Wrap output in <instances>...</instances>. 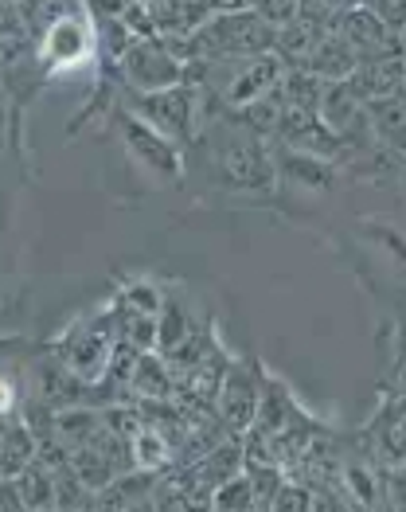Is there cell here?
I'll use <instances>...</instances> for the list:
<instances>
[{
    "mask_svg": "<svg viewBox=\"0 0 406 512\" xmlns=\"http://www.w3.org/2000/svg\"><path fill=\"white\" fill-rule=\"evenodd\" d=\"M364 118L367 129L379 145L403 153V137H406V102L403 94H387V98H371L364 102Z\"/></svg>",
    "mask_w": 406,
    "mask_h": 512,
    "instance_id": "cell-15",
    "label": "cell"
},
{
    "mask_svg": "<svg viewBox=\"0 0 406 512\" xmlns=\"http://www.w3.org/2000/svg\"><path fill=\"white\" fill-rule=\"evenodd\" d=\"M192 145H200L215 180L231 192H270L278 184L270 141L258 137L254 129H246L235 118V110L219 106L215 98L207 106V118Z\"/></svg>",
    "mask_w": 406,
    "mask_h": 512,
    "instance_id": "cell-1",
    "label": "cell"
},
{
    "mask_svg": "<svg viewBox=\"0 0 406 512\" xmlns=\"http://www.w3.org/2000/svg\"><path fill=\"white\" fill-rule=\"evenodd\" d=\"M8 141H12V98H8V90L0 86V157H4Z\"/></svg>",
    "mask_w": 406,
    "mask_h": 512,
    "instance_id": "cell-29",
    "label": "cell"
},
{
    "mask_svg": "<svg viewBox=\"0 0 406 512\" xmlns=\"http://www.w3.org/2000/svg\"><path fill=\"white\" fill-rule=\"evenodd\" d=\"M16 493H20V509H32V512H47L55 509V466L36 454L24 470L12 477Z\"/></svg>",
    "mask_w": 406,
    "mask_h": 512,
    "instance_id": "cell-18",
    "label": "cell"
},
{
    "mask_svg": "<svg viewBox=\"0 0 406 512\" xmlns=\"http://www.w3.org/2000/svg\"><path fill=\"white\" fill-rule=\"evenodd\" d=\"M332 32L348 43L360 59H367V55H387V51H403V32H391L364 4L340 8L336 20H332Z\"/></svg>",
    "mask_w": 406,
    "mask_h": 512,
    "instance_id": "cell-8",
    "label": "cell"
},
{
    "mask_svg": "<svg viewBox=\"0 0 406 512\" xmlns=\"http://www.w3.org/2000/svg\"><path fill=\"white\" fill-rule=\"evenodd\" d=\"M364 8H371L391 32H403V0H375V4H364Z\"/></svg>",
    "mask_w": 406,
    "mask_h": 512,
    "instance_id": "cell-27",
    "label": "cell"
},
{
    "mask_svg": "<svg viewBox=\"0 0 406 512\" xmlns=\"http://www.w3.org/2000/svg\"><path fill=\"white\" fill-rule=\"evenodd\" d=\"M153 481L157 473L149 470H122L94 493V509H145Z\"/></svg>",
    "mask_w": 406,
    "mask_h": 512,
    "instance_id": "cell-16",
    "label": "cell"
},
{
    "mask_svg": "<svg viewBox=\"0 0 406 512\" xmlns=\"http://www.w3.org/2000/svg\"><path fill=\"white\" fill-rule=\"evenodd\" d=\"M278 90H282V98L289 106H301V110H313V114H317L325 79H317V75H309V71H301V67H289V71H282Z\"/></svg>",
    "mask_w": 406,
    "mask_h": 512,
    "instance_id": "cell-22",
    "label": "cell"
},
{
    "mask_svg": "<svg viewBox=\"0 0 406 512\" xmlns=\"http://www.w3.org/2000/svg\"><path fill=\"white\" fill-rule=\"evenodd\" d=\"M250 12H258L266 24H285L289 16H297V0H246Z\"/></svg>",
    "mask_w": 406,
    "mask_h": 512,
    "instance_id": "cell-26",
    "label": "cell"
},
{
    "mask_svg": "<svg viewBox=\"0 0 406 512\" xmlns=\"http://www.w3.org/2000/svg\"><path fill=\"white\" fill-rule=\"evenodd\" d=\"M125 395L133 403H161V399L176 395V372H172V364L164 360L157 348L137 356V364L129 372V384H125Z\"/></svg>",
    "mask_w": 406,
    "mask_h": 512,
    "instance_id": "cell-11",
    "label": "cell"
},
{
    "mask_svg": "<svg viewBox=\"0 0 406 512\" xmlns=\"http://www.w3.org/2000/svg\"><path fill=\"white\" fill-rule=\"evenodd\" d=\"M332 32V28H321V24H313V20H301V16H289L285 24L274 28V55L282 59V67H305V59H309V51L317 47V40Z\"/></svg>",
    "mask_w": 406,
    "mask_h": 512,
    "instance_id": "cell-14",
    "label": "cell"
},
{
    "mask_svg": "<svg viewBox=\"0 0 406 512\" xmlns=\"http://www.w3.org/2000/svg\"><path fill=\"white\" fill-rule=\"evenodd\" d=\"M161 301H164V294L153 282H129L122 294H118V309H122V313H157Z\"/></svg>",
    "mask_w": 406,
    "mask_h": 512,
    "instance_id": "cell-24",
    "label": "cell"
},
{
    "mask_svg": "<svg viewBox=\"0 0 406 512\" xmlns=\"http://www.w3.org/2000/svg\"><path fill=\"white\" fill-rule=\"evenodd\" d=\"M36 51H40V67L47 79L86 67L94 59V51H98L90 8L82 4V8H71L63 16H55L40 36H36Z\"/></svg>",
    "mask_w": 406,
    "mask_h": 512,
    "instance_id": "cell-4",
    "label": "cell"
},
{
    "mask_svg": "<svg viewBox=\"0 0 406 512\" xmlns=\"http://www.w3.org/2000/svg\"><path fill=\"white\" fill-rule=\"evenodd\" d=\"M192 333H196L192 313H188L176 298H168V294H164L161 309H157V344H153V348H157L161 356H172V352L188 341Z\"/></svg>",
    "mask_w": 406,
    "mask_h": 512,
    "instance_id": "cell-20",
    "label": "cell"
},
{
    "mask_svg": "<svg viewBox=\"0 0 406 512\" xmlns=\"http://www.w3.org/2000/svg\"><path fill=\"white\" fill-rule=\"evenodd\" d=\"M403 51H387V55H367L356 63V71L348 75V86L360 102L371 98H387V94H403Z\"/></svg>",
    "mask_w": 406,
    "mask_h": 512,
    "instance_id": "cell-9",
    "label": "cell"
},
{
    "mask_svg": "<svg viewBox=\"0 0 406 512\" xmlns=\"http://www.w3.org/2000/svg\"><path fill=\"white\" fill-rule=\"evenodd\" d=\"M118 348V309L102 313L94 321H82L71 329V337H63L55 348V360L79 380L82 387H94L106 380L110 360Z\"/></svg>",
    "mask_w": 406,
    "mask_h": 512,
    "instance_id": "cell-3",
    "label": "cell"
},
{
    "mask_svg": "<svg viewBox=\"0 0 406 512\" xmlns=\"http://www.w3.org/2000/svg\"><path fill=\"white\" fill-rule=\"evenodd\" d=\"M122 122V141L125 153L141 165L145 172H153L157 180H180L184 176V149H176L168 137H161L153 126H145L137 114L122 110L118 114Z\"/></svg>",
    "mask_w": 406,
    "mask_h": 512,
    "instance_id": "cell-7",
    "label": "cell"
},
{
    "mask_svg": "<svg viewBox=\"0 0 406 512\" xmlns=\"http://www.w3.org/2000/svg\"><path fill=\"white\" fill-rule=\"evenodd\" d=\"M40 454V434L28 419L4 415L0 419V477H16Z\"/></svg>",
    "mask_w": 406,
    "mask_h": 512,
    "instance_id": "cell-12",
    "label": "cell"
},
{
    "mask_svg": "<svg viewBox=\"0 0 406 512\" xmlns=\"http://www.w3.org/2000/svg\"><path fill=\"white\" fill-rule=\"evenodd\" d=\"M270 512H305L313 509V489L309 485H297V481H289L282 477V485L274 489V497H270Z\"/></svg>",
    "mask_w": 406,
    "mask_h": 512,
    "instance_id": "cell-25",
    "label": "cell"
},
{
    "mask_svg": "<svg viewBox=\"0 0 406 512\" xmlns=\"http://www.w3.org/2000/svg\"><path fill=\"white\" fill-rule=\"evenodd\" d=\"M141 415H145V411H141ZM129 458H133V470H149V473H164L176 462L168 434H164L157 423H149V419H145L141 430L129 438Z\"/></svg>",
    "mask_w": 406,
    "mask_h": 512,
    "instance_id": "cell-19",
    "label": "cell"
},
{
    "mask_svg": "<svg viewBox=\"0 0 406 512\" xmlns=\"http://www.w3.org/2000/svg\"><path fill=\"white\" fill-rule=\"evenodd\" d=\"M207 106H211V94L192 83H176L153 90V94H133L129 98V114H137L145 126H153L161 137H168L176 149L192 145L196 133H200L203 118H207Z\"/></svg>",
    "mask_w": 406,
    "mask_h": 512,
    "instance_id": "cell-2",
    "label": "cell"
},
{
    "mask_svg": "<svg viewBox=\"0 0 406 512\" xmlns=\"http://www.w3.org/2000/svg\"><path fill=\"white\" fill-rule=\"evenodd\" d=\"M207 509H215V512H250L254 509V489H250L246 473L239 470L235 477L219 481V485L211 489V497H207Z\"/></svg>",
    "mask_w": 406,
    "mask_h": 512,
    "instance_id": "cell-23",
    "label": "cell"
},
{
    "mask_svg": "<svg viewBox=\"0 0 406 512\" xmlns=\"http://www.w3.org/2000/svg\"><path fill=\"white\" fill-rule=\"evenodd\" d=\"M262 387H266V372L246 360V364H227L223 380H219V391L211 399V411L215 419L223 423L227 434H246V427L254 423L258 415V403H262Z\"/></svg>",
    "mask_w": 406,
    "mask_h": 512,
    "instance_id": "cell-5",
    "label": "cell"
},
{
    "mask_svg": "<svg viewBox=\"0 0 406 512\" xmlns=\"http://www.w3.org/2000/svg\"><path fill=\"white\" fill-rule=\"evenodd\" d=\"M4 415H20V387L12 376H0V419Z\"/></svg>",
    "mask_w": 406,
    "mask_h": 512,
    "instance_id": "cell-28",
    "label": "cell"
},
{
    "mask_svg": "<svg viewBox=\"0 0 406 512\" xmlns=\"http://www.w3.org/2000/svg\"><path fill=\"white\" fill-rule=\"evenodd\" d=\"M98 423H102L98 407H90V403H59V407L47 411V434L51 438H43V442L67 454V450L82 446L98 430Z\"/></svg>",
    "mask_w": 406,
    "mask_h": 512,
    "instance_id": "cell-10",
    "label": "cell"
},
{
    "mask_svg": "<svg viewBox=\"0 0 406 512\" xmlns=\"http://www.w3.org/2000/svg\"><path fill=\"white\" fill-rule=\"evenodd\" d=\"M118 75L129 86V94H153L164 86L184 83V63H176L157 36H145L125 47V55L118 59Z\"/></svg>",
    "mask_w": 406,
    "mask_h": 512,
    "instance_id": "cell-6",
    "label": "cell"
},
{
    "mask_svg": "<svg viewBox=\"0 0 406 512\" xmlns=\"http://www.w3.org/2000/svg\"><path fill=\"white\" fill-rule=\"evenodd\" d=\"M282 106H285V98H282V90L274 86V90H266V94H258V98H250L246 106H239L235 110V118L243 122L246 129H254L258 137H274V129H278V118H282Z\"/></svg>",
    "mask_w": 406,
    "mask_h": 512,
    "instance_id": "cell-21",
    "label": "cell"
},
{
    "mask_svg": "<svg viewBox=\"0 0 406 512\" xmlns=\"http://www.w3.org/2000/svg\"><path fill=\"white\" fill-rule=\"evenodd\" d=\"M356 63H360V55L340 40L336 32H325V36L317 40V47L309 51V59H305L301 71H309V75H317V79H325V83H336V79H348V75L356 71Z\"/></svg>",
    "mask_w": 406,
    "mask_h": 512,
    "instance_id": "cell-17",
    "label": "cell"
},
{
    "mask_svg": "<svg viewBox=\"0 0 406 512\" xmlns=\"http://www.w3.org/2000/svg\"><path fill=\"white\" fill-rule=\"evenodd\" d=\"M282 157H274V176L282 184H297V188H313V192H332L336 188V169L328 161H317V157H305V153H293L278 145Z\"/></svg>",
    "mask_w": 406,
    "mask_h": 512,
    "instance_id": "cell-13",
    "label": "cell"
},
{
    "mask_svg": "<svg viewBox=\"0 0 406 512\" xmlns=\"http://www.w3.org/2000/svg\"><path fill=\"white\" fill-rule=\"evenodd\" d=\"M356 4H375V0H356Z\"/></svg>",
    "mask_w": 406,
    "mask_h": 512,
    "instance_id": "cell-30",
    "label": "cell"
}]
</instances>
